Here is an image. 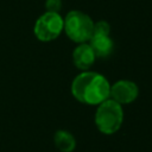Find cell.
Listing matches in <instances>:
<instances>
[{"instance_id":"8","label":"cell","mask_w":152,"mask_h":152,"mask_svg":"<svg viewBox=\"0 0 152 152\" xmlns=\"http://www.w3.org/2000/svg\"><path fill=\"white\" fill-rule=\"evenodd\" d=\"M55 145L61 152H71L76 147L75 138L66 131H57L55 134Z\"/></svg>"},{"instance_id":"10","label":"cell","mask_w":152,"mask_h":152,"mask_svg":"<svg viewBox=\"0 0 152 152\" xmlns=\"http://www.w3.org/2000/svg\"><path fill=\"white\" fill-rule=\"evenodd\" d=\"M45 7H46L48 12H56V13H58V11L62 7V1L61 0H46Z\"/></svg>"},{"instance_id":"5","label":"cell","mask_w":152,"mask_h":152,"mask_svg":"<svg viewBox=\"0 0 152 152\" xmlns=\"http://www.w3.org/2000/svg\"><path fill=\"white\" fill-rule=\"evenodd\" d=\"M139 95L138 86L128 80H120L110 86V97L120 104L133 102Z\"/></svg>"},{"instance_id":"1","label":"cell","mask_w":152,"mask_h":152,"mask_svg":"<svg viewBox=\"0 0 152 152\" xmlns=\"http://www.w3.org/2000/svg\"><path fill=\"white\" fill-rule=\"evenodd\" d=\"M71 94L82 103L100 104L110 97V84L101 74L86 70L74 78Z\"/></svg>"},{"instance_id":"4","label":"cell","mask_w":152,"mask_h":152,"mask_svg":"<svg viewBox=\"0 0 152 152\" xmlns=\"http://www.w3.org/2000/svg\"><path fill=\"white\" fill-rule=\"evenodd\" d=\"M64 30V20L56 12H45L42 14L33 27L34 36L40 42H51L56 39Z\"/></svg>"},{"instance_id":"3","label":"cell","mask_w":152,"mask_h":152,"mask_svg":"<svg viewBox=\"0 0 152 152\" xmlns=\"http://www.w3.org/2000/svg\"><path fill=\"white\" fill-rule=\"evenodd\" d=\"M63 20L64 31L72 42L78 44L89 42L93 36L94 21L88 14L81 11H71L63 18Z\"/></svg>"},{"instance_id":"7","label":"cell","mask_w":152,"mask_h":152,"mask_svg":"<svg viewBox=\"0 0 152 152\" xmlns=\"http://www.w3.org/2000/svg\"><path fill=\"white\" fill-rule=\"evenodd\" d=\"M89 45L91 46L96 57L109 56L114 48V43L110 39V37L101 36V34H93L91 38L89 39Z\"/></svg>"},{"instance_id":"6","label":"cell","mask_w":152,"mask_h":152,"mask_svg":"<svg viewBox=\"0 0 152 152\" xmlns=\"http://www.w3.org/2000/svg\"><path fill=\"white\" fill-rule=\"evenodd\" d=\"M95 52L93 51L91 46L88 43H82L78 46H76V49L72 52V61L74 64L76 65V68H78L80 70H88L95 62Z\"/></svg>"},{"instance_id":"2","label":"cell","mask_w":152,"mask_h":152,"mask_svg":"<svg viewBox=\"0 0 152 152\" xmlns=\"http://www.w3.org/2000/svg\"><path fill=\"white\" fill-rule=\"evenodd\" d=\"M124 121V110L120 103L108 99L99 104L95 113V124L103 134H113L120 129Z\"/></svg>"},{"instance_id":"9","label":"cell","mask_w":152,"mask_h":152,"mask_svg":"<svg viewBox=\"0 0 152 152\" xmlns=\"http://www.w3.org/2000/svg\"><path fill=\"white\" fill-rule=\"evenodd\" d=\"M110 32V26L107 21H97L94 23V28H93V34H101V36H109Z\"/></svg>"}]
</instances>
